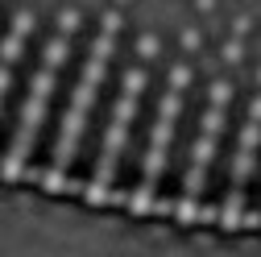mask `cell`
<instances>
[{
  "label": "cell",
  "instance_id": "1",
  "mask_svg": "<svg viewBox=\"0 0 261 257\" xmlns=\"http://www.w3.org/2000/svg\"><path fill=\"white\" fill-rule=\"evenodd\" d=\"M79 34V5H71L67 13L58 17V29L54 38L42 54V67L34 75V83H29V95H25V108H21V124H17V141L9 149V158L0 162V170H5V178H25V162L34 158V145H38V133L46 124V108H50V95H54V83H58V71L62 62H67V50Z\"/></svg>",
  "mask_w": 261,
  "mask_h": 257
},
{
  "label": "cell",
  "instance_id": "2",
  "mask_svg": "<svg viewBox=\"0 0 261 257\" xmlns=\"http://www.w3.org/2000/svg\"><path fill=\"white\" fill-rule=\"evenodd\" d=\"M116 29H120V17L108 13L104 17V29L91 46V58L83 67V79L71 95V108L58 124V141H54V162H50V174L42 178L50 191H67L71 187V166H75V153H79V137H83V124L91 116V104H95V91L104 87V71H108V58H112V42H116Z\"/></svg>",
  "mask_w": 261,
  "mask_h": 257
},
{
  "label": "cell",
  "instance_id": "3",
  "mask_svg": "<svg viewBox=\"0 0 261 257\" xmlns=\"http://www.w3.org/2000/svg\"><path fill=\"white\" fill-rule=\"evenodd\" d=\"M145 62L149 54L141 58V67L128 71L124 79V95H120V104H116V116H112V133H108V145L100 153V166H95V178H91V199L100 203L108 199V187L116 178V162H120V149H124V137H128V124H133V112H137V100H141V87H145Z\"/></svg>",
  "mask_w": 261,
  "mask_h": 257
},
{
  "label": "cell",
  "instance_id": "4",
  "mask_svg": "<svg viewBox=\"0 0 261 257\" xmlns=\"http://www.w3.org/2000/svg\"><path fill=\"white\" fill-rule=\"evenodd\" d=\"M34 25H38V0H29V5H21V9H17L9 38L0 42V108H5V95H9V87H13L17 62H21V50H25L29 29H34Z\"/></svg>",
  "mask_w": 261,
  "mask_h": 257
}]
</instances>
